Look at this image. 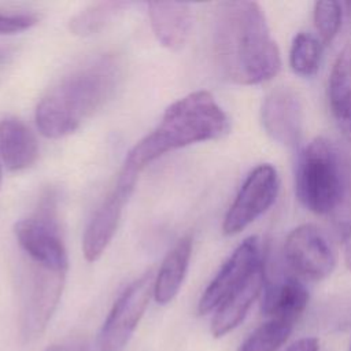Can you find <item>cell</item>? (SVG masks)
Returning a JSON list of instances; mask_svg holds the SVG:
<instances>
[{"instance_id":"1","label":"cell","mask_w":351,"mask_h":351,"mask_svg":"<svg viewBox=\"0 0 351 351\" xmlns=\"http://www.w3.org/2000/svg\"><path fill=\"white\" fill-rule=\"evenodd\" d=\"M213 47L221 73L239 85L262 84L281 69L278 47L255 1H223L217 5Z\"/></svg>"},{"instance_id":"2","label":"cell","mask_w":351,"mask_h":351,"mask_svg":"<svg viewBox=\"0 0 351 351\" xmlns=\"http://www.w3.org/2000/svg\"><path fill=\"white\" fill-rule=\"evenodd\" d=\"M295 193L311 213L326 217L336 236L351 240V154L326 137H315L300 152Z\"/></svg>"},{"instance_id":"3","label":"cell","mask_w":351,"mask_h":351,"mask_svg":"<svg viewBox=\"0 0 351 351\" xmlns=\"http://www.w3.org/2000/svg\"><path fill=\"white\" fill-rule=\"evenodd\" d=\"M122 75L121 62L103 55L71 71L49 89L36 107V123L48 138L75 132L115 93Z\"/></svg>"},{"instance_id":"4","label":"cell","mask_w":351,"mask_h":351,"mask_svg":"<svg viewBox=\"0 0 351 351\" xmlns=\"http://www.w3.org/2000/svg\"><path fill=\"white\" fill-rule=\"evenodd\" d=\"M228 132V115L214 96L192 92L167 107L158 128L129 151L125 162L140 171L169 151L215 140Z\"/></svg>"},{"instance_id":"5","label":"cell","mask_w":351,"mask_h":351,"mask_svg":"<svg viewBox=\"0 0 351 351\" xmlns=\"http://www.w3.org/2000/svg\"><path fill=\"white\" fill-rule=\"evenodd\" d=\"M55 197L52 192L45 193L33 215L15 223L14 233L30 262L67 271L69 259L58 223Z\"/></svg>"},{"instance_id":"6","label":"cell","mask_w":351,"mask_h":351,"mask_svg":"<svg viewBox=\"0 0 351 351\" xmlns=\"http://www.w3.org/2000/svg\"><path fill=\"white\" fill-rule=\"evenodd\" d=\"M155 276L149 270L129 284L118 296L96 340L97 351H122L138 325L151 296Z\"/></svg>"},{"instance_id":"7","label":"cell","mask_w":351,"mask_h":351,"mask_svg":"<svg viewBox=\"0 0 351 351\" xmlns=\"http://www.w3.org/2000/svg\"><path fill=\"white\" fill-rule=\"evenodd\" d=\"M23 289L21 325L23 336L30 340L40 336L55 313L64 287L66 270H55L30 262Z\"/></svg>"},{"instance_id":"8","label":"cell","mask_w":351,"mask_h":351,"mask_svg":"<svg viewBox=\"0 0 351 351\" xmlns=\"http://www.w3.org/2000/svg\"><path fill=\"white\" fill-rule=\"evenodd\" d=\"M278 189L280 177L276 167L269 163L256 166L245 177L225 214L222 223L223 233L233 236L244 230L271 207Z\"/></svg>"},{"instance_id":"9","label":"cell","mask_w":351,"mask_h":351,"mask_svg":"<svg viewBox=\"0 0 351 351\" xmlns=\"http://www.w3.org/2000/svg\"><path fill=\"white\" fill-rule=\"evenodd\" d=\"M138 173L137 169L125 162L114 188L89 221L82 239V251L88 262L97 261L112 240L123 206L134 189Z\"/></svg>"},{"instance_id":"10","label":"cell","mask_w":351,"mask_h":351,"mask_svg":"<svg viewBox=\"0 0 351 351\" xmlns=\"http://www.w3.org/2000/svg\"><path fill=\"white\" fill-rule=\"evenodd\" d=\"M284 255L295 273L314 281L330 276L336 266V255L330 243L311 223L299 225L288 233Z\"/></svg>"},{"instance_id":"11","label":"cell","mask_w":351,"mask_h":351,"mask_svg":"<svg viewBox=\"0 0 351 351\" xmlns=\"http://www.w3.org/2000/svg\"><path fill=\"white\" fill-rule=\"evenodd\" d=\"M262 262L261 240L256 236L245 239L225 261L213 281L204 289L197 303V313L204 315L215 311L225 298L233 289H236Z\"/></svg>"},{"instance_id":"12","label":"cell","mask_w":351,"mask_h":351,"mask_svg":"<svg viewBox=\"0 0 351 351\" xmlns=\"http://www.w3.org/2000/svg\"><path fill=\"white\" fill-rule=\"evenodd\" d=\"M261 119L263 129L284 147H295L303 133V106L292 89L278 86L262 101Z\"/></svg>"},{"instance_id":"13","label":"cell","mask_w":351,"mask_h":351,"mask_svg":"<svg viewBox=\"0 0 351 351\" xmlns=\"http://www.w3.org/2000/svg\"><path fill=\"white\" fill-rule=\"evenodd\" d=\"M265 284V263L262 262L217 307L211 321V333L214 337H222L241 324L252 303L263 292Z\"/></svg>"},{"instance_id":"14","label":"cell","mask_w":351,"mask_h":351,"mask_svg":"<svg viewBox=\"0 0 351 351\" xmlns=\"http://www.w3.org/2000/svg\"><path fill=\"white\" fill-rule=\"evenodd\" d=\"M148 16L156 40L170 51L181 49L192 29V10L186 3H148Z\"/></svg>"},{"instance_id":"15","label":"cell","mask_w":351,"mask_h":351,"mask_svg":"<svg viewBox=\"0 0 351 351\" xmlns=\"http://www.w3.org/2000/svg\"><path fill=\"white\" fill-rule=\"evenodd\" d=\"M330 114L344 140L351 145V45L336 56L328 78Z\"/></svg>"},{"instance_id":"16","label":"cell","mask_w":351,"mask_h":351,"mask_svg":"<svg viewBox=\"0 0 351 351\" xmlns=\"http://www.w3.org/2000/svg\"><path fill=\"white\" fill-rule=\"evenodd\" d=\"M307 303L308 292L295 277H285L273 284H265L262 313L267 318L295 324L304 313Z\"/></svg>"},{"instance_id":"17","label":"cell","mask_w":351,"mask_h":351,"mask_svg":"<svg viewBox=\"0 0 351 351\" xmlns=\"http://www.w3.org/2000/svg\"><path fill=\"white\" fill-rule=\"evenodd\" d=\"M0 155L11 171L25 170L36 162L38 144L22 121L12 117L0 121Z\"/></svg>"},{"instance_id":"18","label":"cell","mask_w":351,"mask_h":351,"mask_svg":"<svg viewBox=\"0 0 351 351\" xmlns=\"http://www.w3.org/2000/svg\"><path fill=\"white\" fill-rule=\"evenodd\" d=\"M192 255V237H181L165 256L154 282V298L159 304L170 303L178 293Z\"/></svg>"},{"instance_id":"19","label":"cell","mask_w":351,"mask_h":351,"mask_svg":"<svg viewBox=\"0 0 351 351\" xmlns=\"http://www.w3.org/2000/svg\"><path fill=\"white\" fill-rule=\"evenodd\" d=\"M128 4L123 1H99L85 7L70 19V30L77 36H90L108 25Z\"/></svg>"},{"instance_id":"20","label":"cell","mask_w":351,"mask_h":351,"mask_svg":"<svg viewBox=\"0 0 351 351\" xmlns=\"http://www.w3.org/2000/svg\"><path fill=\"white\" fill-rule=\"evenodd\" d=\"M321 55V41L311 33L299 32L291 44L289 66L295 74L300 77H311L319 69Z\"/></svg>"},{"instance_id":"21","label":"cell","mask_w":351,"mask_h":351,"mask_svg":"<svg viewBox=\"0 0 351 351\" xmlns=\"http://www.w3.org/2000/svg\"><path fill=\"white\" fill-rule=\"evenodd\" d=\"M295 324L267 318L239 347L237 351H278L289 339Z\"/></svg>"},{"instance_id":"22","label":"cell","mask_w":351,"mask_h":351,"mask_svg":"<svg viewBox=\"0 0 351 351\" xmlns=\"http://www.w3.org/2000/svg\"><path fill=\"white\" fill-rule=\"evenodd\" d=\"M343 14V5L339 1L325 0L314 3L313 19L317 33L319 36V41L324 45L330 44L337 36L341 27Z\"/></svg>"},{"instance_id":"23","label":"cell","mask_w":351,"mask_h":351,"mask_svg":"<svg viewBox=\"0 0 351 351\" xmlns=\"http://www.w3.org/2000/svg\"><path fill=\"white\" fill-rule=\"evenodd\" d=\"M37 23V18L29 14H0V34H12L30 29Z\"/></svg>"},{"instance_id":"24","label":"cell","mask_w":351,"mask_h":351,"mask_svg":"<svg viewBox=\"0 0 351 351\" xmlns=\"http://www.w3.org/2000/svg\"><path fill=\"white\" fill-rule=\"evenodd\" d=\"M319 343L315 337H302L292 343L285 351H318Z\"/></svg>"},{"instance_id":"25","label":"cell","mask_w":351,"mask_h":351,"mask_svg":"<svg viewBox=\"0 0 351 351\" xmlns=\"http://www.w3.org/2000/svg\"><path fill=\"white\" fill-rule=\"evenodd\" d=\"M346 261H347V265H348V267L351 269V240H348V247H347Z\"/></svg>"},{"instance_id":"26","label":"cell","mask_w":351,"mask_h":351,"mask_svg":"<svg viewBox=\"0 0 351 351\" xmlns=\"http://www.w3.org/2000/svg\"><path fill=\"white\" fill-rule=\"evenodd\" d=\"M341 4H343V3H341ZM343 7H346V11H344V8H343V11L347 12V14L351 16V3H344Z\"/></svg>"}]
</instances>
